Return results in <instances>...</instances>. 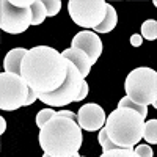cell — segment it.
I'll list each match as a JSON object with an SVG mask.
<instances>
[{
  "label": "cell",
  "instance_id": "obj_8",
  "mask_svg": "<svg viewBox=\"0 0 157 157\" xmlns=\"http://www.w3.org/2000/svg\"><path fill=\"white\" fill-rule=\"evenodd\" d=\"M32 25V10L17 8L11 0L0 2V29L11 35L24 33Z\"/></svg>",
  "mask_w": 157,
  "mask_h": 157
},
{
  "label": "cell",
  "instance_id": "obj_18",
  "mask_svg": "<svg viewBox=\"0 0 157 157\" xmlns=\"http://www.w3.org/2000/svg\"><path fill=\"white\" fill-rule=\"evenodd\" d=\"M99 145L102 146V152H107V151H113V149H118L120 146H116L115 143L109 138V134H107V129L104 126L101 130H99Z\"/></svg>",
  "mask_w": 157,
  "mask_h": 157
},
{
  "label": "cell",
  "instance_id": "obj_24",
  "mask_svg": "<svg viewBox=\"0 0 157 157\" xmlns=\"http://www.w3.org/2000/svg\"><path fill=\"white\" fill-rule=\"evenodd\" d=\"M130 44H132L134 47H140V46L143 44V36H141L140 33L132 35V36H130Z\"/></svg>",
  "mask_w": 157,
  "mask_h": 157
},
{
  "label": "cell",
  "instance_id": "obj_19",
  "mask_svg": "<svg viewBox=\"0 0 157 157\" xmlns=\"http://www.w3.org/2000/svg\"><path fill=\"white\" fill-rule=\"evenodd\" d=\"M54 116H57V112L54 109H43L41 112H38V115H36V126L39 129L44 127V124H47Z\"/></svg>",
  "mask_w": 157,
  "mask_h": 157
},
{
  "label": "cell",
  "instance_id": "obj_30",
  "mask_svg": "<svg viewBox=\"0 0 157 157\" xmlns=\"http://www.w3.org/2000/svg\"><path fill=\"white\" fill-rule=\"evenodd\" d=\"M80 157H85V155H80Z\"/></svg>",
  "mask_w": 157,
  "mask_h": 157
},
{
  "label": "cell",
  "instance_id": "obj_2",
  "mask_svg": "<svg viewBox=\"0 0 157 157\" xmlns=\"http://www.w3.org/2000/svg\"><path fill=\"white\" fill-rule=\"evenodd\" d=\"M82 141V127L66 116H54L39 130V146L50 157H72Z\"/></svg>",
  "mask_w": 157,
  "mask_h": 157
},
{
  "label": "cell",
  "instance_id": "obj_6",
  "mask_svg": "<svg viewBox=\"0 0 157 157\" xmlns=\"http://www.w3.org/2000/svg\"><path fill=\"white\" fill-rule=\"evenodd\" d=\"M30 86L21 75L2 72L0 74V109L13 112L24 107L29 98Z\"/></svg>",
  "mask_w": 157,
  "mask_h": 157
},
{
  "label": "cell",
  "instance_id": "obj_13",
  "mask_svg": "<svg viewBox=\"0 0 157 157\" xmlns=\"http://www.w3.org/2000/svg\"><path fill=\"white\" fill-rule=\"evenodd\" d=\"M116 22H118V14H116V10L107 3V11H105V17H104L102 24L98 25L94 29V32L98 33H110L115 27H116Z\"/></svg>",
  "mask_w": 157,
  "mask_h": 157
},
{
  "label": "cell",
  "instance_id": "obj_4",
  "mask_svg": "<svg viewBox=\"0 0 157 157\" xmlns=\"http://www.w3.org/2000/svg\"><path fill=\"white\" fill-rule=\"evenodd\" d=\"M124 91L130 101L157 109V71L148 66L132 69L126 77Z\"/></svg>",
  "mask_w": 157,
  "mask_h": 157
},
{
  "label": "cell",
  "instance_id": "obj_10",
  "mask_svg": "<svg viewBox=\"0 0 157 157\" xmlns=\"http://www.w3.org/2000/svg\"><path fill=\"white\" fill-rule=\"evenodd\" d=\"M71 47L85 52L93 64L99 60V57L102 54V41H101V38L98 36L96 32H90V30L78 32L72 38Z\"/></svg>",
  "mask_w": 157,
  "mask_h": 157
},
{
  "label": "cell",
  "instance_id": "obj_9",
  "mask_svg": "<svg viewBox=\"0 0 157 157\" xmlns=\"http://www.w3.org/2000/svg\"><path fill=\"white\" fill-rule=\"evenodd\" d=\"M77 116H78L77 124L83 130H90V132L101 130L105 126V121H107V116H105L104 109L94 102H90V104L82 105L78 113H77Z\"/></svg>",
  "mask_w": 157,
  "mask_h": 157
},
{
  "label": "cell",
  "instance_id": "obj_3",
  "mask_svg": "<svg viewBox=\"0 0 157 157\" xmlns=\"http://www.w3.org/2000/svg\"><path fill=\"white\" fill-rule=\"evenodd\" d=\"M145 118L138 112L130 109H115L105 121L109 138L120 148L134 149L135 145L143 138Z\"/></svg>",
  "mask_w": 157,
  "mask_h": 157
},
{
  "label": "cell",
  "instance_id": "obj_26",
  "mask_svg": "<svg viewBox=\"0 0 157 157\" xmlns=\"http://www.w3.org/2000/svg\"><path fill=\"white\" fill-rule=\"evenodd\" d=\"M88 91H90V86H88V83H86V82H83V86H82V90H80V94H78V98H77V101H75V102L83 101V99L88 96Z\"/></svg>",
  "mask_w": 157,
  "mask_h": 157
},
{
  "label": "cell",
  "instance_id": "obj_7",
  "mask_svg": "<svg viewBox=\"0 0 157 157\" xmlns=\"http://www.w3.org/2000/svg\"><path fill=\"white\" fill-rule=\"evenodd\" d=\"M107 11L105 0H69L68 13L71 19L83 29H96L102 24Z\"/></svg>",
  "mask_w": 157,
  "mask_h": 157
},
{
  "label": "cell",
  "instance_id": "obj_5",
  "mask_svg": "<svg viewBox=\"0 0 157 157\" xmlns=\"http://www.w3.org/2000/svg\"><path fill=\"white\" fill-rule=\"evenodd\" d=\"M85 78L82 77L80 71H78L74 64L69 61L68 64V77L64 83L55 90L54 93H47V94H39L38 99L44 102L49 107H64L69 105L71 102H75L78 94H80V90L83 86Z\"/></svg>",
  "mask_w": 157,
  "mask_h": 157
},
{
  "label": "cell",
  "instance_id": "obj_21",
  "mask_svg": "<svg viewBox=\"0 0 157 157\" xmlns=\"http://www.w3.org/2000/svg\"><path fill=\"white\" fill-rule=\"evenodd\" d=\"M43 3L46 6L47 16H57L61 10V2L60 0H43Z\"/></svg>",
  "mask_w": 157,
  "mask_h": 157
},
{
  "label": "cell",
  "instance_id": "obj_14",
  "mask_svg": "<svg viewBox=\"0 0 157 157\" xmlns=\"http://www.w3.org/2000/svg\"><path fill=\"white\" fill-rule=\"evenodd\" d=\"M30 10H32V25L43 24L44 19L47 17V11H46L43 0H33Z\"/></svg>",
  "mask_w": 157,
  "mask_h": 157
},
{
  "label": "cell",
  "instance_id": "obj_12",
  "mask_svg": "<svg viewBox=\"0 0 157 157\" xmlns=\"http://www.w3.org/2000/svg\"><path fill=\"white\" fill-rule=\"evenodd\" d=\"M27 52H29V49H24V47L11 49L6 54L5 60H3V69H5V72L21 75L22 61H24V57L27 55Z\"/></svg>",
  "mask_w": 157,
  "mask_h": 157
},
{
  "label": "cell",
  "instance_id": "obj_1",
  "mask_svg": "<svg viewBox=\"0 0 157 157\" xmlns=\"http://www.w3.org/2000/svg\"><path fill=\"white\" fill-rule=\"evenodd\" d=\"M68 64L69 61L57 49L36 46L24 57L21 77L38 96L54 93L66 80Z\"/></svg>",
  "mask_w": 157,
  "mask_h": 157
},
{
  "label": "cell",
  "instance_id": "obj_29",
  "mask_svg": "<svg viewBox=\"0 0 157 157\" xmlns=\"http://www.w3.org/2000/svg\"><path fill=\"white\" fill-rule=\"evenodd\" d=\"M43 157H50V155H49V154H44V155H43ZM72 157H80V154H78V152H77V154H74V155H72Z\"/></svg>",
  "mask_w": 157,
  "mask_h": 157
},
{
  "label": "cell",
  "instance_id": "obj_25",
  "mask_svg": "<svg viewBox=\"0 0 157 157\" xmlns=\"http://www.w3.org/2000/svg\"><path fill=\"white\" fill-rule=\"evenodd\" d=\"M57 115H58V116H66V118H69V120H72V121H75V123H77V120H78L77 113H72L71 110H61V112H57Z\"/></svg>",
  "mask_w": 157,
  "mask_h": 157
},
{
  "label": "cell",
  "instance_id": "obj_22",
  "mask_svg": "<svg viewBox=\"0 0 157 157\" xmlns=\"http://www.w3.org/2000/svg\"><path fill=\"white\" fill-rule=\"evenodd\" d=\"M138 157H154V152H152V148L149 145H137L135 149Z\"/></svg>",
  "mask_w": 157,
  "mask_h": 157
},
{
  "label": "cell",
  "instance_id": "obj_17",
  "mask_svg": "<svg viewBox=\"0 0 157 157\" xmlns=\"http://www.w3.org/2000/svg\"><path fill=\"white\" fill-rule=\"evenodd\" d=\"M118 107L135 110V112H138L143 118H146V115H148V107H146V105H140V104H137V102H134V101H130L127 96H124L120 102H118Z\"/></svg>",
  "mask_w": 157,
  "mask_h": 157
},
{
  "label": "cell",
  "instance_id": "obj_23",
  "mask_svg": "<svg viewBox=\"0 0 157 157\" xmlns=\"http://www.w3.org/2000/svg\"><path fill=\"white\" fill-rule=\"evenodd\" d=\"M33 0H11V3L17 8H30Z\"/></svg>",
  "mask_w": 157,
  "mask_h": 157
},
{
  "label": "cell",
  "instance_id": "obj_16",
  "mask_svg": "<svg viewBox=\"0 0 157 157\" xmlns=\"http://www.w3.org/2000/svg\"><path fill=\"white\" fill-rule=\"evenodd\" d=\"M141 36L148 39V41H154V39L157 38V21L154 19H148L141 24V30H140Z\"/></svg>",
  "mask_w": 157,
  "mask_h": 157
},
{
  "label": "cell",
  "instance_id": "obj_11",
  "mask_svg": "<svg viewBox=\"0 0 157 157\" xmlns=\"http://www.w3.org/2000/svg\"><path fill=\"white\" fill-rule=\"evenodd\" d=\"M61 55L68 61H71L74 66L80 71L83 78L90 74V69H91V66H93V63H91V60L88 58V55L85 54V52L78 50V49H74V47H69L66 50H63Z\"/></svg>",
  "mask_w": 157,
  "mask_h": 157
},
{
  "label": "cell",
  "instance_id": "obj_20",
  "mask_svg": "<svg viewBox=\"0 0 157 157\" xmlns=\"http://www.w3.org/2000/svg\"><path fill=\"white\" fill-rule=\"evenodd\" d=\"M101 157H138L137 152L134 149H129V148H118L113 151H107V152H102Z\"/></svg>",
  "mask_w": 157,
  "mask_h": 157
},
{
  "label": "cell",
  "instance_id": "obj_27",
  "mask_svg": "<svg viewBox=\"0 0 157 157\" xmlns=\"http://www.w3.org/2000/svg\"><path fill=\"white\" fill-rule=\"evenodd\" d=\"M36 99H38V94L30 88V91H29V98H27V102H25V105H32V104H33Z\"/></svg>",
  "mask_w": 157,
  "mask_h": 157
},
{
  "label": "cell",
  "instance_id": "obj_28",
  "mask_svg": "<svg viewBox=\"0 0 157 157\" xmlns=\"http://www.w3.org/2000/svg\"><path fill=\"white\" fill-rule=\"evenodd\" d=\"M5 129H6V121L5 118H0V134H3Z\"/></svg>",
  "mask_w": 157,
  "mask_h": 157
},
{
  "label": "cell",
  "instance_id": "obj_15",
  "mask_svg": "<svg viewBox=\"0 0 157 157\" xmlns=\"http://www.w3.org/2000/svg\"><path fill=\"white\" fill-rule=\"evenodd\" d=\"M143 138L148 145H157V120H149L145 123Z\"/></svg>",
  "mask_w": 157,
  "mask_h": 157
}]
</instances>
